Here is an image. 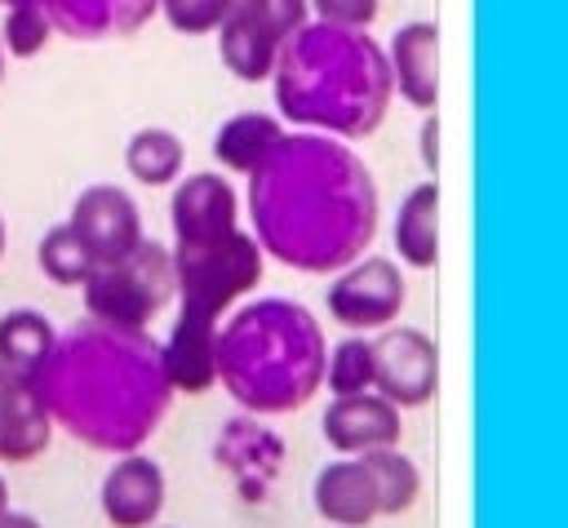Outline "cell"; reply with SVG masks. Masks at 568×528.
<instances>
[{"label":"cell","mask_w":568,"mask_h":528,"mask_svg":"<svg viewBox=\"0 0 568 528\" xmlns=\"http://www.w3.org/2000/svg\"><path fill=\"white\" fill-rule=\"evenodd\" d=\"M248 222L266 257L302 275H333L368 253L382 195L351 142L297 129L248 173Z\"/></svg>","instance_id":"cell-1"},{"label":"cell","mask_w":568,"mask_h":528,"mask_svg":"<svg viewBox=\"0 0 568 528\" xmlns=\"http://www.w3.org/2000/svg\"><path fill=\"white\" fill-rule=\"evenodd\" d=\"M31 386L53 430L111 457L142 448L173 404L151 328H120L89 315L58 333Z\"/></svg>","instance_id":"cell-2"},{"label":"cell","mask_w":568,"mask_h":528,"mask_svg":"<svg viewBox=\"0 0 568 528\" xmlns=\"http://www.w3.org/2000/svg\"><path fill=\"white\" fill-rule=\"evenodd\" d=\"M271 93L280 120L342 142L377 133L395 98L386 49L368 31L315 18H306L280 44V58L271 67Z\"/></svg>","instance_id":"cell-3"},{"label":"cell","mask_w":568,"mask_h":528,"mask_svg":"<svg viewBox=\"0 0 568 528\" xmlns=\"http://www.w3.org/2000/svg\"><path fill=\"white\" fill-rule=\"evenodd\" d=\"M324 328L293 297H257L217 324V382L248 417L306 408L324 390Z\"/></svg>","instance_id":"cell-4"},{"label":"cell","mask_w":568,"mask_h":528,"mask_svg":"<svg viewBox=\"0 0 568 528\" xmlns=\"http://www.w3.org/2000/svg\"><path fill=\"white\" fill-rule=\"evenodd\" d=\"M169 257H173L182 311L217 319V324L226 311H235V302L244 293H253V284L262 280V262H266V253L257 248V240L244 226H231L209 240L173 244Z\"/></svg>","instance_id":"cell-5"},{"label":"cell","mask_w":568,"mask_h":528,"mask_svg":"<svg viewBox=\"0 0 568 528\" xmlns=\"http://www.w3.org/2000/svg\"><path fill=\"white\" fill-rule=\"evenodd\" d=\"M80 297L89 319H106L120 328H151V319H160L178 297L173 257L160 240L146 235L129 257L111 266H93V275L80 284Z\"/></svg>","instance_id":"cell-6"},{"label":"cell","mask_w":568,"mask_h":528,"mask_svg":"<svg viewBox=\"0 0 568 528\" xmlns=\"http://www.w3.org/2000/svg\"><path fill=\"white\" fill-rule=\"evenodd\" d=\"M408 297L404 284V266L386 253H359L351 266L333 271L328 288H324V311L328 319H337L346 333H377L386 324L399 319Z\"/></svg>","instance_id":"cell-7"},{"label":"cell","mask_w":568,"mask_h":528,"mask_svg":"<svg viewBox=\"0 0 568 528\" xmlns=\"http://www.w3.org/2000/svg\"><path fill=\"white\" fill-rule=\"evenodd\" d=\"M373 390L395 408H422L439 395V342L417 324H386L368 333Z\"/></svg>","instance_id":"cell-8"},{"label":"cell","mask_w":568,"mask_h":528,"mask_svg":"<svg viewBox=\"0 0 568 528\" xmlns=\"http://www.w3.org/2000/svg\"><path fill=\"white\" fill-rule=\"evenodd\" d=\"M67 226L80 235V244L93 257V266H111V262L129 257L146 240L138 200L124 186H115V182H89L71 200Z\"/></svg>","instance_id":"cell-9"},{"label":"cell","mask_w":568,"mask_h":528,"mask_svg":"<svg viewBox=\"0 0 568 528\" xmlns=\"http://www.w3.org/2000/svg\"><path fill=\"white\" fill-rule=\"evenodd\" d=\"M164 501H169L164 466L142 448L120 453L98 484V510L111 528H151L160 524Z\"/></svg>","instance_id":"cell-10"},{"label":"cell","mask_w":568,"mask_h":528,"mask_svg":"<svg viewBox=\"0 0 568 528\" xmlns=\"http://www.w3.org/2000/svg\"><path fill=\"white\" fill-rule=\"evenodd\" d=\"M320 435L337 457H359V453H373V448H390L404 435V408H395L377 390L333 395L324 404Z\"/></svg>","instance_id":"cell-11"},{"label":"cell","mask_w":568,"mask_h":528,"mask_svg":"<svg viewBox=\"0 0 568 528\" xmlns=\"http://www.w3.org/2000/svg\"><path fill=\"white\" fill-rule=\"evenodd\" d=\"M169 226H173V244L209 240V235L240 226V195H235L231 177H222L213 169L178 177L173 195H169Z\"/></svg>","instance_id":"cell-12"},{"label":"cell","mask_w":568,"mask_h":528,"mask_svg":"<svg viewBox=\"0 0 568 528\" xmlns=\"http://www.w3.org/2000/svg\"><path fill=\"white\" fill-rule=\"evenodd\" d=\"M386 49L390 67V89L413 106V111H435L439 106V27L430 18H413L395 27Z\"/></svg>","instance_id":"cell-13"},{"label":"cell","mask_w":568,"mask_h":528,"mask_svg":"<svg viewBox=\"0 0 568 528\" xmlns=\"http://www.w3.org/2000/svg\"><path fill=\"white\" fill-rule=\"evenodd\" d=\"M311 506L328 528H368L373 519H382L377 484L364 457H337L320 466L311 479Z\"/></svg>","instance_id":"cell-14"},{"label":"cell","mask_w":568,"mask_h":528,"mask_svg":"<svg viewBox=\"0 0 568 528\" xmlns=\"http://www.w3.org/2000/svg\"><path fill=\"white\" fill-rule=\"evenodd\" d=\"M160 364L173 395H204L217 386V319L182 311L160 342Z\"/></svg>","instance_id":"cell-15"},{"label":"cell","mask_w":568,"mask_h":528,"mask_svg":"<svg viewBox=\"0 0 568 528\" xmlns=\"http://www.w3.org/2000/svg\"><path fill=\"white\" fill-rule=\"evenodd\" d=\"M53 439V422L36 395V386L0 364V461L27 466Z\"/></svg>","instance_id":"cell-16"},{"label":"cell","mask_w":568,"mask_h":528,"mask_svg":"<svg viewBox=\"0 0 568 528\" xmlns=\"http://www.w3.org/2000/svg\"><path fill=\"white\" fill-rule=\"evenodd\" d=\"M53 31L71 40H124L138 35L155 13L160 0H40Z\"/></svg>","instance_id":"cell-17"},{"label":"cell","mask_w":568,"mask_h":528,"mask_svg":"<svg viewBox=\"0 0 568 528\" xmlns=\"http://www.w3.org/2000/svg\"><path fill=\"white\" fill-rule=\"evenodd\" d=\"M395 262L413 271H435L439 262V177H426L404 191L390 226Z\"/></svg>","instance_id":"cell-18"},{"label":"cell","mask_w":568,"mask_h":528,"mask_svg":"<svg viewBox=\"0 0 568 528\" xmlns=\"http://www.w3.org/2000/svg\"><path fill=\"white\" fill-rule=\"evenodd\" d=\"M284 133H288V129H284V120H280L275 111H235V115H226V120L217 124V133H213V160H217L226 173L248 177V173L275 151V142H280Z\"/></svg>","instance_id":"cell-19"},{"label":"cell","mask_w":568,"mask_h":528,"mask_svg":"<svg viewBox=\"0 0 568 528\" xmlns=\"http://www.w3.org/2000/svg\"><path fill=\"white\" fill-rule=\"evenodd\" d=\"M217 58L222 67L240 80V84H266L271 80V67L280 58V40L271 31H262L244 9L231 4V13L217 22Z\"/></svg>","instance_id":"cell-20"},{"label":"cell","mask_w":568,"mask_h":528,"mask_svg":"<svg viewBox=\"0 0 568 528\" xmlns=\"http://www.w3.org/2000/svg\"><path fill=\"white\" fill-rule=\"evenodd\" d=\"M53 342H58V328L40 306H13L0 315V364L9 373L31 382L44 368Z\"/></svg>","instance_id":"cell-21"},{"label":"cell","mask_w":568,"mask_h":528,"mask_svg":"<svg viewBox=\"0 0 568 528\" xmlns=\"http://www.w3.org/2000/svg\"><path fill=\"white\" fill-rule=\"evenodd\" d=\"M182 164H186V142L164 124L133 129L124 142V173L138 186H173L182 177Z\"/></svg>","instance_id":"cell-22"},{"label":"cell","mask_w":568,"mask_h":528,"mask_svg":"<svg viewBox=\"0 0 568 528\" xmlns=\"http://www.w3.org/2000/svg\"><path fill=\"white\" fill-rule=\"evenodd\" d=\"M359 457H364V466L373 470L382 519H395V515H404V510L417 506V497H422V470H417V461H413L399 444L373 448V453H359Z\"/></svg>","instance_id":"cell-23"},{"label":"cell","mask_w":568,"mask_h":528,"mask_svg":"<svg viewBox=\"0 0 568 528\" xmlns=\"http://www.w3.org/2000/svg\"><path fill=\"white\" fill-rule=\"evenodd\" d=\"M36 266H40V275H44L49 284H58V288H80V284L93 275V257L84 253L80 235H75L67 222H53V226L40 235V244H36Z\"/></svg>","instance_id":"cell-24"},{"label":"cell","mask_w":568,"mask_h":528,"mask_svg":"<svg viewBox=\"0 0 568 528\" xmlns=\"http://www.w3.org/2000/svg\"><path fill=\"white\" fill-rule=\"evenodd\" d=\"M324 390L333 395H359L373 390V351L364 333H346L342 342L328 346L324 355Z\"/></svg>","instance_id":"cell-25"},{"label":"cell","mask_w":568,"mask_h":528,"mask_svg":"<svg viewBox=\"0 0 568 528\" xmlns=\"http://www.w3.org/2000/svg\"><path fill=\"white\" fill-rule=\"evenodd\" d=\"M53 22L44 13L40 0H18V4H4V22H0V44H4V58H36L49 49L53 40Z\"/></svg>","instance_id":"cell-26"},{"label":"cell","mask_w":568,"mask_h":528,"mask_svg":"<svg viewBox=\"0 0 568 528\" xmlns=\"http://www.w3.org/2000/svg\"><path fill=\"white\" fill-rule=\"evenodd\" d=\"M235 0H160V18L178 35H213Z\"/></svg>","instance_id":"cell-27"},{"label":"cell","mask_w":568,"mask_h":528,"mask_svg":"<svg viewBox=\"0 0 568 528\" xmlns=\"http://www.w3.org/2000/svg\"><path fill=\"white\" fill-rule=\"evenodd\" d=\"M315 22H333V27H351V31H368L382 13V0H306Z\"/></svg>","instance_id":"cell-28"},{"label":"cell","mask_w":568,"mask_h":528,"mask_svg":"<svg viewBox=\"0 0 568 528\" xmlns=\"http://www.w3.org/2000/svg\"><path fill=\"white\" fill-rule=\"evenodd\" d=\"M417 151H422L426 177H439V111H426V115H422V129H417Z\"/></svg>","instance_id":"cell-29"},{"label":"cell","mask_w":568,"mask_h":528,"mask_svg":"<svg viewBox=\"0 0 568 528\" xmlns=\"http://www.w3.org/2000/svg\"><path fill=\"white\" fill-rule=\"evenodd\" d=\"M0 528H44L36 515H27V510H13V506H4L0 510Z\"/></svg>","instance_id":"cell-30"},{"label":"cell","mask_w":568,"mask_h":528,"mask_svg":"<svg viewBox=\"0 0 568 528\" xmlns=\"http://www.w3.org/2000/svg\"><path fill=\"white\" fill-rule=\"evenodd\" d=\"M4 248H9V226H4V213H0V262H4Z\"/></svg>","instance_id":"cell-31"},{"label":"cell","mask_w":568,"mask_h":528,"mask_svg":"<svg viewBox=\"0 0 568 528\" xmlns=\"http://www.w3.org/2000/svg\"><path fill=\"white\" fill-rule=\"evenodd\" d=\"M9 506V484H4V470H0V510Z\"/></svg>","instance_id":"cell-32"},{"label":"cell","mask_w":568,"mask_h":528,"mask_svg":"<svg viewBox=\"0 0 568 528\" xmlns=\"http://www.w3.org/2000/svg\"><path fill=\"white\" fill-rule=\"evenodd\" d=\"M0 84H4V44H0Z\"/></svg>","instance_id":"cell-33"},{"label":"cell","mask_w":568,"mask_h":528,"mask_svg":"<svg viewBox=\"0 0 568 528\" xmlns=\"http://www.w3.org/2000/svg\"><path fill=\"white\" fill-rule=\"evenodd\" d=\"M4 4H18V0H0V9H4Z\"/></svg>","instance_id":"cell-34"},{"label":"cell","mask_w":568,"mask_h":528,"mask_svg":"<svg viewBox=\"0 0 568 528\" xmlns=\"http://www.w3.org/2000/svg\"><path fill=\"white\" fill-rule=\"evenodd\" d=\"M151 528H169V524H151Z\"/></svg>","instance_id":"cell-35"}]
</instances>
